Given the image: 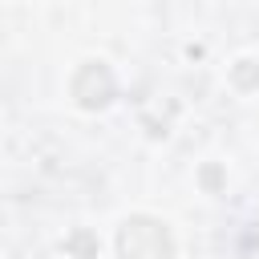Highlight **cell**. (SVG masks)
Segmentation results:
<instances>
[{
  "mask_svg": "<svg viewBox=\"0 0 259 259\" xmlns=\"http://www.w3.org/2000/svg\"><path fill=\"white\" fill-rule=\"evenodd\" d=\"M117 251L121 259H170L174 255V243H170V231L158 223V219H130L117 235Z\"/></svg>",
  "mask_w": 259,
  "mask_h": 259,
  "instance_id": "6da1fadb",
  "label": "cell"
}]
</instances>
